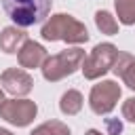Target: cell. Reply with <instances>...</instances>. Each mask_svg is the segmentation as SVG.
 <instances>
[{
    "mask_svg": "<svg viewBox=\"0 0 135 135\" xmlns=\"http://www.w3.org/2000/svg\"><path fill=\"white\" fill-rule=\"evenodd\" d=\"M40 36L46 42H65V44H82L89 40V30L82 21L68 13H55L46 17L40 27Z\"/></svg>",
    "mask_w": 135,
    "mask_h": 135,
    "instance_id": "obj_1",
    "label": "cell"
},
{
    "mask_svg": "<svg viewBox=\"0 0 135 135\" xmlns=\"http://www.w3.org/2000/svg\"><path fill=\"white\" fill-rule=\"evenodd\" d=\"M53 0H2V8L17 27L42 23L51 13Z\"/></svg>",
    "mask_w": 135,
    "mask_h": 135,
    "instance_id": "obj_2",
    "label": "cell"
},
{
    "mask_svg": "<svg viewBox=\"0 0 135 135\" xmlns=\"http://www.w3.org/2000/svg\"><path fill=\"white\" fill-rule=\"evenodd\" d=\"M84 51L80 46H74V49H65V51H59L55 55H49L46 61L42 63V76L44 80L49 82H59L68 76H72L76 70L82 68V61H84Z\"/></svg>",
    "mask_w": 135,
    "mask_h": 135,
    "instance_id": "obj_3",
    "label": "cell"
},
{
    "mask_svg": "<svg viewBox=\"0 0 135 135\" xmlns=\"http://www.w3.org/2000/svg\"><path fill=\"white\" fill-rule=\"evenodd\" d=\"M116 55H118V49L112 42H99V44H95L93 51L84 57L82 68H80L82 74H84V78L86 80H97L103 74H108L114 68Z\"/></svg>",
    "mask_w": 135,
    "mask_h": 135,
    "instance_id": "obj_4",
    "label": "cell"
},
{
    "mask_svg": "<svg viewBox=\"0 0 135 135\" xmlns=\"http://www.w3.org/2000/svg\"><path fill=\"white\" fill-rule=\"evenodd\" d=\"M120 95H122V91H120V84L118 82H114V80H99L97 84L91 86L89 105H91L93 114L105 116V114H110L116 108Z\"/></svg>",
    "mask_w": 135,
    "mask_h": 135,
    "instance_id": "obj_5",
    "label": "cell"
},
{
    "mask_svg": "<svg viewBox=\"0 0 135 135\" xmlns=\"http://www.w3.org/2000/svg\"><path fill=\"white\" fill-rule=\"evenodd\" d=\"M36 114H38V105L32 99L13 97V99H4L0 103V118L15 127H27L30 122H34Z\"/></svg>",
    "mask_w": 135,
    "mask_h": 135,
    "instance_id": "obj_6",
    "label": "cell"
},
{
    "mask_svg": "<svg viewBox=\"0 0 135 135\" xmlns=\"http://www.w3.org/2000/svg\"><path fill=\"white\" fill-rule=\"evenodd\" d=\"M0 84L13 97H25L34 89V78L23 68H8L0 74Z\"/></svg>",
    "mask_w": 135,
    "mask_h": 135,
    "instance_id": "obj_7",
    "label": "cell"
},
{
    "mask_svg": "<svg viewBox=\"0 0 135 135\" xmlns=\"http://www.w3.org/2000/svg\"><path fill=\"white\" fill-rule=\"evenodd\" d=\"M49 53L46 49L40 44V42H34V40H25L23 46L19 49L17 53V59H19V65L25 68V70H34V68H42V63L46 61Z\"/></svg>",
    "mask_w": 135,
    "mask_h": 135,
    "instance_id": "obj_8",
    "label": "cell"
},
{
    "mask_svg": "<svg viewBox=\"0 0 135 135\" xmlns=\"http://www.w3.org/2000/svg\"><path fill=\"white\" fill-rule=\"evenodd\" d=\"M112 72H114L131 91H135V57H133V55L118 51Z\"/></svg>",
    "mask_w": 135,
    "mask_h": 135,
    "instance_id": "obj_9",
    "label": "cell"
},
{
    "mask_svg": "<svg viewBox=\"0 0 135 135\" xmlns=\"http://www.w3.org/2000/svg\"><path fill=\"white\" fill-rule=\"evenodd\" d=\"M25 40H27V34L23 32V27L8 25L0 32V51H4L6 55H15V53H19V49L23 46Z\"/></svg>",
    "mask_w": 135,
    "mask_h": 135,
    "instance_id": "obj_10",
    "label": "cell"
},
{
    "mask_svg": "<svg viewBox=\"0 0 135 135\" xmlns=\"http://www.w3.org/2000/svg\"><path fill=\"white\" fill-rule=\"evenodd\" d=\"M82 103H84L82 93L76 91V89H68V91L61 95V99H59V110H61V114H65V116H76V114L82 110Z\"/></svg>",
    "mask_w": 135,
    "mask_h": 135,
    "instance_id": "obj_11",
    "label": "cell"
},
{
    "mask_svg": "<svg viewBox=\"0 0 135 135\" xmlns=\"http://www.w3.org/2000/svg\"><path fill=\"white\" fill-rule=\"evenodd\" d=\"M95 25L101 34H108V36L118 34V19L110 11H97L95 13Z\"/></svg>",
    "mask_w": 135,
    "mask_h": 135,
    "instance_id": "obj_12",
    "label": "cell"
},
{
    "mask_svg": "<svg viewBox=\"0 0 135 135\" xmlns=\"http://www.w3.org/2000/svg\"><path fill=\"white\" fill-rule=\"evenodd\" d=\"M118 23L122 25H135V0H114Z\"/></svg>",
    "mask_w": 135,
    "mask_h": 135,
    "instance_id": "obj_13",
    "label": "cell"
},
{
    "mask_svg": "<svg viewBox=\"0 0 135 135\" xmlns=\"http://www.w3.org/2000/svg\"><path fill=\"white\" fill-rule=\"evenodd\" d=\"M30 135H72V131L61 120H46V122L38 124Z\"/></svg>",
    "mask_w": 135,
    "mask_h": 135,
    "instance_id": "obj_14",
    "label": "cell"
},
{
    "mask_svg": "<svg viewBox=\"0 0 135 135\" xmlns=\"http://www.w3.org/2000/svg\"><path fill=\"white\" fill-rule=\"evenodd\" d=\"M120 112H122V118H124V120H129V122H135V95L122 101V108H120Z\"/></svg>",
    "mask_w": 135,
    "mask_h": 135,
    "instance_id": "obj_15",
    "label": "cell"
},
{
    "mask_svg": "<svg viewBox=\"0 0 135 135\" xmlns=\"http://www.w3.org/2000/svg\"><path fill=\"white\" fill-rule=\"evenodd\" d=\"M105 129H108V135H120L122 133V120H118V118H105Z\"/></svg>",
    "mask_w": 135,
    "mask_h": 135,
    "instance_id": "obj_16",
    "label": "cell"
},
{
    "mask_svg": "<svg viewBox=\"0 0 135 135\" xmlns=\"http://www.w3.org/2000/svg\"><path fill=\"white\" fill-rule=\"evenodd\" d=\"M84 135H108V133H101V131H97V129H89Z\"/></svg>",
    "mask_w": 135,
    "mask_h": 135,
    "instance_id": "obj_17",
    "label": "cell"
},
{
    "mask_svg": "<svg viewBox=\"0 0 135 135\" xmlns=\"http://www.w3.org/2000/svg\"><path fill=\"white\" fill-rule=\"evenodd\" d=\"M0 135H13V133H11L8 129H0Z\"/></svg>",
    "mask_w": 135,
    "mask_h": 135,
    "instance_id": "obj_18",
    "label": "cell"
},
{
    "mask_svg": "<svg viewBox=\"0 0 135 135\" xmlns=\"http://www.w3.org/2000/svg\"><path fill=\"white\" fill-rule=\"evenodd\" d=\"M2 101H4V89L0 86V103H2Z\"/></svg>",
    "mask_w": 135,
    "mask_h": 135,
    "instance_id": "obj_19",
    "label": "cell"
}]
</instances>
